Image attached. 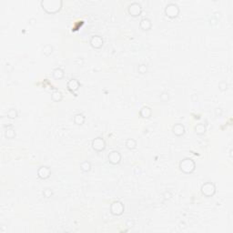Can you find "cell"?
<instances>
[{
	"label": "cell",
	"instance_id": "277c9868",
	"mask_svg": "<svg viewBox=\"0 0 233 233\" xmlns=\"http://www.w3.org/2000/svg\"><path fill=\"white\" fill-rule=\"evenodd\" d=\"M165 13H166V15H167L168 16L173 18V17H176V16L179 15V13H180V8H179V6H178L176 4H174V3H170V4L166 6V8H165Z\"/></svg>",
	"mask_w": 233,
	"mask_h": 233
},
{
	"label": "cell",
	"instance_id": "52a82bcc",
	"mask_svg": "<svg viewBox=\"0 0 233 233\" xmlns=\"http://www.w3.org/2000/svg\"><path fill=\"white\" fill-rule=\"evenodd\" d=\"M141 11H142V8H141V5L139 3L134 2L131 5H129V6H128V13L133 16L139 15Z\"/></svg>",
	"mask_w": 233,
	"mask_h": 233
},
{
	"label": "cell",
	"instance_id": "8992f818",
	"mask_svg": "<svg viewBox=\"0 0 233 233\" xmlns=\"http://www.w3.org/2000/svg\"><path fill=\"white\" fill-rule=\"evenodd\" d=\"M92 148L97 151H102L106 149V142L102 138H96L92 141Z\"/></svg>",
	"mask_w": 233,
	"mask_h": 233
},
{
	"label": "cell",
	"instance_id": "5b68a950",
	"mask_svg": "<svg viewBox=\"0 0 233 233\" xmlns=\"http://www.w3.org/2000/svg\"><path fill=\"white\" fill-rule=\"evenodd\" d=\"M111 213L115 216H119L124 211V206L120 201H114L110 206Z\"/></svg>",
	"mask_w": 233,
	"mask_h": 233
},
{
	"label": "cell",
	"instance_id": "3957f363",
	"mask_svg": "<svg viewBox=\"0 0 233 233\" xmlns=\"http://www.w3.org/2000/svg\"><path fill=\"white\" fill-rule=\"evenodd\" d=\"M201 192L203 195L206 197H211L215 194L216 192V187L213 183L211 182H206L205 184L202 185L201 187Z\"/></svg>",
	"mask_w": 233,
	"mask_h": 233
},
{
	"label": "cell",
	"instance_id": "7a4b0ae2",
	"mask_svg": "<svg viewBox=\"0 0 233 233\" xmlns=\"http://www.w3.org/2000/svg\"><path fill=\"white\" fill-rule=\"evenodd\" d=\"M180 168L184 173H191L195 170V162L191 159H184L180 161Z\"/></svg>",
	"mask_w": 233,
	"mask_h": 233
},
{
	"label": "cell",
	"instance_id": "30bf717a",
	"mask_svg": "<svg viewBox=\"0 0 233 233\" xmlns=\"http://www.w3.org/2000/svg\"><path fill=\"white\" fill-rule=\"evenodd\" d=\"M90 44L94 48H100L103 46V38L100 36H93L90 39Z\"/></svg>",
	"mask_w": 233,
	"mask_h": 233
},
{
	"label": "cell",
	"instance_id": "7402d4cb",
	"mask_svg": "<svg viewBox=\"0 0 233 233\" xmlns=\"http://www.w3.org/2000/svg\"><path fill=\"white\" fill-rule=\"evenodd\" d=\"M5 137H6L7 139H14V138L15 137V131H14L13 129H10V128H7V129L5 130Z\"/></svg>",
	"mask_w": 233,
	"mask_h": 233
},
{
	"label": "cell",
	"instance_id": "44dd1931",
	"mask_svg": "<svg viewBox=\"0 0 233 233\" xmlns=\"http://www.w3.org/2000/svg\"><path fill=\"white\" fill-rule=\"evenodd\" d=\"M6 115H7V117H8L9 118H15L17 117V112H16L15 109L11 108V109H9V110L7 111Z\"/></svg>",
	"mask_w": 233,
	"mask_h": 233
},
{
	"label": "cell",
	"instance_id": "ffe728a7",
	"mask_svg": "<svg viewBox=\"0 0 233 233\" xmlns=\"http://www.w3.org/2000/svg\"><path fill=\"white\" fill-rule=\"evenodd\" d=\"M80 168H81V170H82L83 171L87 172V171H89V170H90L91 164H90L89 162H87V161H85V162H83V163L81 164Z\"/></svg>",
	"mask_w": 233,
	"mask_h": 233
},
{
	"label": "cell",
	"instance_id": "cb8c5ba5",
	"mask_svg": "<svg viewBox=\"0 0 233 233\" xmlns=\"http://www.w3.org/2000/svg\"><path fill=\"white\" fill-rule=\"evenodd\" d=\"M43 194H44V196L45 197H46V198H50L51 196H52V191L49 190V189H46V190H45L44 191H43Z\"/></svg>",
	"mask_w": 233,
	"mask_h": 233
},
{
	"label": "cell",
	"instance_id": "9a60e30c",
	"mask_svg": "<svg viewBox=\"0 0 233 233\" xmlns=\"http://www.w3.org/2000/svg\"><path fill=\"white\" fill-rule=\"evenodd\" d=\"M53 77L56 78V79H61L63 77H64V70L61 69V68H56L54 71H53Z\"/></svg>",
	"mask_w": 233,
	"mask_h": 233
},
{
	"label": "cell",
	"instance_id": "8fae6325",
	"mask_svg": "<svg viewBox=\"0 0 233 233\" xmlns=\"http://www.w3.org/2000/svg\"><path fill=\"white\" fill-rule=\"evenodd\" d=\"M67 88L71 91V92H75L77 91L78 88H79V82L73 78V79H70L68 82H67Z\"/></svg>",
	"mask_w": 233,
	"mask_h": 233
},
{
	"label": "cell",
	"instance_id": "603a6c76",
	"mask_svg": "<svg viewBox=\"0 0 233 233\" xmlns=\"http://www.w3.org/2000/svg\"><path fill=\"white\" fill-rule=\"evenodd\" d=\"M138 70H139V72L140 74H145V73L147 72L148 68H147V66H146V65L142 64V65L139 66V67H138Z\"/></svg>",
	"mask_w": 233,
	"mask_h": 233
},
{
	"label": "cell",
	"instance_id": "9c48e42d",
	"mask_svg": "<svg viewBox=\"0 0 233 233\" xmlns=\"http://www.w3.org/2000/svg\"><path fill=\"white\" fill-rule=\"evenodd\" d=\"M50 174H51V170L47 167H40L37 170V176L42 180L48 179L50 177Z\"/></svg>",
	"mask_w": 233,
	"mask_h": 233
},
{
	"label": "cell",
	"instance_id": "7c38bea8",
	"mask_svg": "<svg viewBox=\"0 0 233 233\" xmlns=\"http://www.w3.org/2000/svg\"><path fill=\"white\" fill-rule=\"evenodd\" d=\"M184 132H185V128H184V126H183L182 124L178 123V124H176V125L173 127V133H174L175 135H177V136L180 137V136L183 135Z\"/></svg>",
	"mask_w": 233,
	"mask_h": 233
},
{
	"label": "cell",
	"instance_id": "5bb4252c",
	"mask_svg": "<svg viewBox=\"0 0 233 233\" xmlns=\"http://www.w3.org/2000/svg\"><path fill=\"white\" fill-rule=\"evenodd\" d=\"M140 26L144 30H149L151 27V22L149 18H142L140 21Z\"/></svg>",
	"mask_w": 233,
	"mask_h": 233
},
{
	"label": "cell",
	"instance_id": "d6986e66",
	"mask_svg": "<svg viewBox=\"0 0 233 233\" xmlns=\"http://www.w3.org/2000/svg\"><path fill=\"white\" fill-rule=\"evenodd\" d=\"M195 129H196V132H197L198 134L201 135V134H204V133H205V131H206V127H205L203 124L200 123V124H198V125L196 126Z\"/></svg>",
	"mask_w": 233,
	"mask_h": 233
},
{
	"label": "cell",
	"instance_id": "ac0fdd59",
	"mask_svg": "<svg viewBox=\"0 0 233 233\" xmlns=\"http://www.w3.org/2000/svg\"><path fill=\"white\" fill-rule=\"evenodd\" d=\"M126 147H127L128 149H136V147H137V142H136V140L133 139H128L127 140V142H126Z\"/></svg>",
	"mask_w": 233,
	"mask_h": 233
},
{
	"label": "cell",
	"instance_id": "6da1fadb",
	"mask_svg": "<svg viewBox=\"0 0 233 233\" xmlns=\"http://www.w3.org/2000/svg\"><path fill=\"white\" fill-rule=\"evenodd\" d=\"M43 9L47 13H55L59 10L62 2L61 1H42L41 2Z\"/></svg>",
	"mask_w": 233,
	"mask_h": 233
},
{
	"label": "cell",
	"instance_id": "ba28073f",
	"mask_svg": "<svg viewBox=\"0 0 233 233\" xmlns=\"http://www.w3.org/2000/svg\"><path fill=\"white\" fill-rule=\"evenodd\" d=\"M121 160V155L118 151L117 150H113L109 153L108 155V161L111 163V164H114V165H117L120 162Z\"/></svg>",
	"mask_w": 233,
	"mask_h": 233
},
{
	"label": "cell",
	"instance_id": "e0dca14e",
	"mask_svg": "<svg viewBox=\"0 0 233 233\" xmlns=\"http://www.w3.org/2000/svg\"><path fill=\"white\" fill-rule=\"evenodd\" d=\"M51 98H52V99H53L54 101H56V102H58V101H60V100L62 99L63 96H62V93H61L60 91H58V90H56V91H54V92L52 93V96H51Z\"/></svg>",
	"mask_w": 233,
	"mask_h": 233
},
{
	"label": "cell",
	"instance_id": "4fadbf2b",
	"mask_svg": "<svg viewBox=\"0 0 233 233\" xmlns=\"http://www.w3.org/2000/svg\"><path fill=\"white\" fill-rule=\"evenodd\" d=\"M139 114L142 118H149L150 116H151V108H149V107H143L140 111H139Z\"/></svg>",
	"mask_w": 233,
	"mask_h": 233
},
{
	"label": "cell",
	"instance_id": "2e32d148",
	"mask_svg": "<svg viewBox=\"0 0 233 233\" xmlns=\"http://www.w3.org/2000/svg\"><path fill=\"white\" fill-rule=\"evenodd\" d=\"M85 121V117L83 114H77L74 116V122L77 125H82Z\"/></svg>",
	"mask_w": 233,
	"mask_h": 233
}]
</instances>
